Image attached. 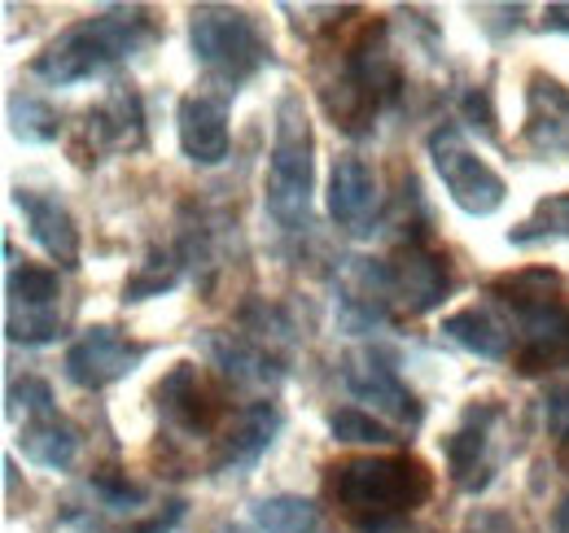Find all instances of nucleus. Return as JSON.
Returning a JSON list of instances; mask_svg holds the SVG:
<instances>
[{"mask_svg": "<svg viewBox=\"0 0 569 533\" xmlns=\"http://www.w3.org/2000/svg\"><path fill=\"white\" fill-rule=\"evenodd\" d=\"M342 376H347V390H351L359 402H368L372 411H381V415H390L395 424H408V429L421 424V415H426L421 402H417V394L399 381V372H395V363H390L386 354H377V350L351 354Z\"/></svg>", "mask_w": 569, "mask_h": 533, "instance_id": "nucleus-14", "label": "nucleus"}, {"mask_svg": "<svg viewBox=\"0 0 569 533\" xmlns=\"http://www.w3.org/2000/svg\"><path fill=\"white\" fill-rule=\"evenodd\" d=\"M153 399H158V415L167 429L184 433V438H211L223 433V415H228V399L219 390L207 368L198 363H176L158 385H153Z\"/></svg>", "mask_w": 569, "mask_h": 533, "instance_id": "nucleus-11", "label": "nucleus"}, {"mask_svg": "<svg viewBox=\"0 0 569 533\" xmlns=\"http://www.w3.org/2000/svg\"><path fill=\"white\" fill-rule=\"evenodd\" d=\"M254 525L263 533H316L320 525V512L311 499H298V494H272V499H259L250 507Z\"/></svg>", "mask_w": 569, "mask_h": 533, "instance_id": "nucleus-23", "label": "nucleus"}, {"mask_svg": "<svg viewBox=\"0 0 569 533\" xmlns=\"http://www.w3.org/2000/svg\"><path fill=\"white\" fill-rule=\"evenodd\" d=\"M158 40V18L141 4H119V9H101L92 18H79L67 31H58L36 58L31 74L53 83V88H71L83 79H97L119 62L137 58L144 44Z\"/></svg>", "mask_w": 569, "mask_h": 533, "instance_id": "nucleus-3", "label": "nucleus"}, {"mask_svg": "<svg viewBox=\"0 0 569 533\" xmlns=\"http://www.w3.org/2000/svg\"><path fill=\"white\" fill-rule=\"evenodd\" d=\"M399 88H403V74L386 44V22L368 18L351 40L338 44V74L325 79L320 101L333 128H342L347 135H363L377 123V114L399 97Z\"/></svg>", "mask_w": 569, "mask_h": 533, "instance_id": "nucleus-4", "label": "nucleus"}, {"mask_svg": "<svg viewBox=\"0 0 569 533\" xmlns=\"http://www.w3.org/2000/svg\"><path fill=\"white\" fill-rule=\"evenodd\" d=\"M487 298H496L512 324V372L543 376L569 363V298L552 266H521L491 280Z\"/></svg>", "mask_w": 569, "mask_h": 533, "instance_id": "nucleus-1", "label": "nucleus"}, {"mask_svg": "<svg viewBox=\"0 0 569 533\" xmlns=\"http://www.w3.org/2000/svg\"><path fill=\"white\" fill-rule=\"evenodd\" d=\"M277 429H281L277 402H250V406H241L223 424V433L214 438L211 467L214 472H246V467H254L263 460V451L272 446Z\"/></svg>", "mask_w": 569, "mask_h": 533, "instance_id": "nucleus-15", "label": "nucleus"}, {"mask_svg": "<svg viewBox=\"0 0 569 533\" xmlns=\"http://www.w3.org/2000/svg\"><path fill=\"white\" fill-rule=\"evenodd\" d=\"M386 266V289H390V306L408 320L429 315L433 306H442V298L451 293L456 275H451V259L447 250H438L426 232H412L408 241L395 245Z\"/></svg>", "mask_w": 569, "mask_h": 533, "instance_id": "nucleus-9", "label": "nucleus"}, {"mask_svg": "<svg viewBox=\"0 0 569 533\" xmlns=\"http://www.w3.org/2000/svg\"><path fill=\"white\" fill-rule=\"evenodd\" d=\"M311 193H316V135L298 92L277 101V135L263 175V205L281 232L311 228Z\"/></svg>", "mask_w": 569, "mask_h": 533, "instance_id": "nucleus-5", "label": "nucleus"}, {"mask_svg": "<svg viewBox=\"0 0 569 533\" xmlns=\"http://www.w3.org/2000/svg\"><path fill=\"white\" fill-rule=\"evenodd\" d=\"M465 114H469L473 123L482 119V128H487V132H496V114H491V101H487V88H478V92H469V97H465Z\"/></svg>", "mask_w": 569, "mask_h": 533, "instance_id": "nucleus-28", "label": "nucleus"}, {"mask_svg": "<svg viewBox=\"0 0 569 533\" xmlns=\"http://www.w3.org/2000/svg\"><path fill=\"white\" fill-rule=\"evenodd\" d=\"M526 140L539 153L569 158V88L543 70H535L526 88Z\"/></svg>", "mask_w": 569, "mask_h": 533, "instance_id": "nucleus-18", "label": "nucleus"}, {"mask_svg": "<svg viewBox=\"0 0 569 533\" xmlns=\"http://www.w3.org/2000/svg\"><path fill=\"white\" fill-rule=\"evenodd\" d=\"M442 336L456 341L460 350L478 354V359H491V363H508L512 359V324L503 315L496 298H482L456 315L442 320Z\"/></svg>", "mask_w": 569, "mask_h": 533, "instance_id": "nucleus-19", "label": "nucleus"}, {"mask_svg": "<svg viewBox=\"0 0 569 533\" xmlns=\"http://www.w3.org/2000/svg\"><path fill=\"white\" fill-rule=\"evenodd\" d=\"M539 241H569V193H548L535 201V210L508 232V245L526 250Z\"/></svg>", "mask_w": 569, "mask_h": 533, "instance_id": "nucleus-22", "label": "nucleus"}, {"mask_svg": "<svg viewBox=\"0 0 569 533\" xmlns=\"http://www.w3.org/2000/svg\"><path fill=\"white\" fill-rule=\"evenodd\" d=\"M9 119H13V135L18 140H31V144L58 140V132H62L58 114L44 101H36V97H13L9 101Z\"/></svg>", "mask_w": 569, "mask_h": 533, "instance_id": "nucleus-25", "label": "nucleus"}, {"mask_svg": "<svg viewBox=\"0 0 569 533\" xmlns=\"http://www.w3.org/2000/svg\"><path fill=\"white\" fill-rule=\"evenodd\" d=\"M557 533H569V499L557 507Z\"/></svg>", "mask_w": 569, "mask_h": 533, "instance_id": "nucleus-31", "label": "nucleus"}, {"mask_svg": "<svg viewBox=\"0 0 569 533\" xmlns=\"http://www.w3.org/2000/svg\"><path fill=\"white\" fill-rule=\"evenodd\" d=\"M543 22H548L552 31H566L569 36V4H548V9H543Z\"/></svg>", "mask_w": 569, "mask_h": 533, "instance_id": "nucleus-29", "label": "nucleus"}, {"mask_svg": "<svg viewBox=\"0 0 569 533\" xmlns=\"http://www.w3.org/2000/svg\"><path fill=\"white\" fill-rule=\"evenodd\" d=\"M223 533H241V530H223Z\"/></svg>", "mask_w": 569, "mask_h": 533, "instance_id": "nucleus-32", "label": "nucleus"}, {"mask_svg": "<svg viewBox=\"0 0 569 533\" xmlns=\"http://www.w3.org/2000/svg\"><path fill=\"white\" fill-rule=\"evenodd\" d=\"M189 49L198 67L232 92L272 62V40L263 36L259 18L232 4H198L189 13Z\"/></svg>", "mask_w": 569, "mask_h": 533, "instance_id": "nucleus-6", "label": "nucleus"}, {"mask_svg": "<svg viewBox=\"0 0 569 533\" xmlns=\"http://www.w3.org/2000/svg\"><path fill=\"white\" fill-rule=\"evenodd\" d=\"M499 415H503L499 402H473L465 411V420L442 438V455H447V472H451L456 490L482 494L496 481L499 460L491 455V446H496Z\"/></svg>", "mask_w": 569, "mask_h": 533, "instance_id": "nucleus-13", "label": "nucleus"}, {"mask_svg": "<svg viewBox=\"0 0 569 533\" xmlns=\"http://www.w3.org/2000/svg\"><path fill=\"white\" fill-rule=\"evenodd\" d=\"M176 280H180V266L171 263V259H149L141 263V271H132L128 280H123V302H144V298H158V293H167V289H176Z\"/></svg>", "mask_w": 569, "mask_h": 533, "instance_id": "nucleus-26", "label": "nucleus"}, {"mask_svg": "<svg viewBox=\"0 0 569 533\" xmlns=\"http://www.w3.org/2000/svg\"><path fill=\"white\" fill-rule=\"evenodd\" d=\"M372 210H377V175H372V167L356 153L338 158L333 171H329V214H333V223L347 228V232H368Z\"/></svg>", "mask_w": 569, "mask_h": 533, "instance_id": "nucleus-20", "label": "nucleus"}, {"mask_svg": "<svg viewBox=\"0 0 569 533\" xmlns=\"http://www.w3.org/2000/svg\"><path fill=\"white\" fill-rule=\"evenodd\" d=\"M329 433H333L338 442H347V446H390V442H395L390 424H381L377 415H368V411H359V406H338V411L329 415Z\"/></svg>", "mask_w": 569, "mask_h": 533, "instance_id": "nucleus-24", "label": "nucleus"}, {"mask_svg": "<svg viewBox=\"0 0 569 533\" xmlns=\"http://www.w3.org/2000/svg\"><path fill=\"white\" fill-rule=\"evenodd\" d=\"M9 254V341L18 345H44L62 329V284L58 271L40 263H18L13 245H4Z\"/></svg>", "mask_w": 569, "mask_h": 533, "instance_id": "nucleus-10", "label": "nucleus"}, {"mask_svg": "<svg viewBox=\"0 0 569 533\" xmlns=\"http://www.w3.org/2000/svg\"><path fill=\"white\" fill-rule=\"evenodd\" d=\"M329 503L359 530H381L390 521L412 516L433 494V472L426 460L399 455H351L325 467Z\"/></svg>", "mask_w": 569, "mask_h": 533, "instance_id": "nucleus-2", "label": "nucleus"}, {"mask_svg": "<svg viewBox=\"0 0 569 533\" xmlns=\"http://www.w3.org/2000/svg\"><path fill=\"white\" fill-rule=\"evenodd\" d=\"M429 162H433L447 198L456 201L465 214H473V219L496 214L503 198H508L503 175L465 140V132L456 123H442V128L429 132Z\"/></svg>", "mask_w": 569, "mask_h": 533, "instance_id": "nucleus-7", "label": "nucleus"}, {"mask_svg": "<svg viewBox=\"0 0 569 533\" xmlns=\"http://www.w3.org/2000/svg\"><path fill=\"white\" fill-rule=\"evenodd\" d=\"M176 132H180V149L193 167H219L232 149V132H228V105L223 97L211 92H189L176 110Z\"/></svg>", "mask_w": 569, "mask_h": 533, "instance_id": "nucleus-16", "label": "nucleus"}, {"mask_svg": "<svg viewBox=\"0 0 569 533\" xmlns=\"http://www.w3.org/2000/svg\"><path fill=\"white\" fill-rule=\"evenodd\" d=\"M83 140L92 144V162L97 153L106 149H137L144 140V114H141V97L119 88L106 105H97L88 119H83Z\"/></svg>", "mask_w": 569, "mask_h": 533, "instance_id": "nucleus-21", "label": "nucleus"}, {"mask_svg": "<svg viewBox=\"0 0 569 533\" xmlns=\"http://www.w3.org/2000/svg\"><path fill=\"white\" fill-rule=\"evenodd\" d=\"M13 201L36 237V245L53 259L58 266H79V228L74 214L67 210V201L40 189H13Z\"/></svg>", "mask_w": 569, "mask_h": 533, "instance_id": "nucleus-17", "label": "nucleus"}, {"mask_svg": "<svg viewBox=\"0 0 569 533\" xmlns=\"http://www.w3.org/2000/svg\"><path fill=\"white\" fill-rule=\"evenodd\" d=\"M372 533H438V530H429V525H421V521L403 516V521H390V525H381V530H372Z\"/></svg>", "mask_w": 569, "mask_h": 533, "instance_id": "nucleus-30", "label": "nucleus"}, {"mask_svg": "<svg viewBox=\"0 0 569 533\" xmlns=\"http://www.w3.org/2000/svg\"><path fill=\"white\" fill-rule=\"evenodd\" d=\"M548 433H552V455H557V467L569 472V381L548 394Z\"/></svg>", "mask_w": 569, "mask_h": 533, "instance_id": "nucleus-27", "label": "nucleus"}, {"mask_svg": "<svg viewBox=\"0 0 569 533\" xmlns=\"http://www.w3.org/2000/svg\"><path fill=\"white\" fill-rule=\"evenodd\" d=\"M144 354H149L144 341H132L114 324H92L71 341L62 368H67V381L79 390H106V385L123 381L128 372H137Z\"/></svg>", "mask_w": 569, "mask_h": 533, "instance_id": "nucleus-12", "label": "nucleus"}, {"mask_svg": "<svg viewBox=\"0 0 569 533\" xmlns=\"http://www.w3.org/2000/svg\"><path fill=\"white\" fill-rule=\"evenodd\" d=\"M9 411H22L18 424V446L27 455V464L44 467V472H67L79 455V433L74 424L58 411L53 385L40 376H22L9 385Z\"/></svg>", "mask_w": 569, "mask_h": 533, "instance_id": "nucleus-8", "label": "nucleus"}]
</instances>
